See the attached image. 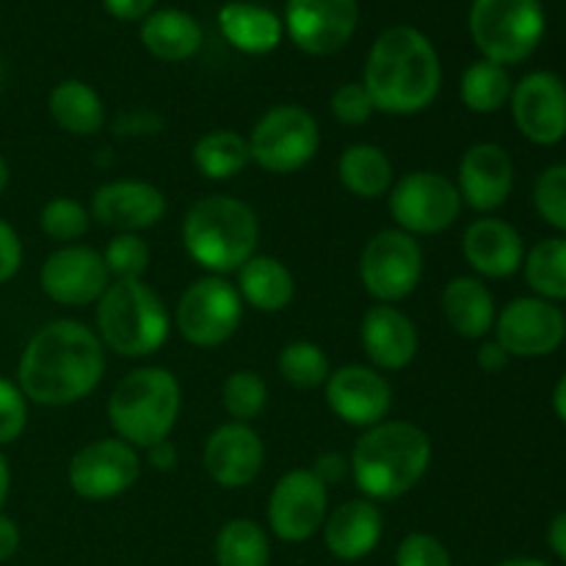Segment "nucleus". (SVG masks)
<instances>
[{
	"instance_id": "39",
	"label": "nucleus",
	"mask_w": 566,
	"mask_h": 566,
	"mask_svg": "<svg viewBox=\"0 0 566 566\" xmlns=\"http://www.w3.org/2000/svg\"><path fill=\"white\" fill-rule=\"evenodd\" d=\"M534 205L547 224L566 235V164L547 166L536 177Z\"/></svg>"
},
{
	"instance_id": "54",
	"label": "nucleus",
	"mask_w": 566,
	"mask_h": 566,
	"mask_svg": "<svg viewBox=\"0 0 566 566\" xmlns=\"http://www.w3.org/2000/svg\"><path fill=\"white\" fill-rule=\"evenodd\" d=\"M3 81H6V61L3 55H0V86H3Z\"/></svg>"
},
{
	"instance_id": "40",
	"label": "nucleus",
	"mask_w": 566,
	"mask_h": 566,
	"mask_svg": "<svg viewBox=\"0 0 566 566\" xmlns=\"http://www.w3.org/2000/svg\"><path fill=\"white\" fill-rule=\"evenodd\" d=\"M28 426V398L20 385L0 376V448L11 446L22 437Z\"/></svg>"
},
{
	"instance_id": "32",
	"label": "nucleus",
	"mask_w": 566,
	"mask_h": 566,
	"mask_svg": "<svg viewBox=\"0 0 566 566\" xmlns=\"http://www.w3.org/2000/svg\"><path fill=\"white\" fill-rule=\"evenodd\" d=\"M216 566H269L271 542L260 523L235 517L221 525L213 542Z\"/></svg>"
},
{
	"instance_id": "28",
	"label": "nucleus",
	"mask_w": 566,
	"mask_h": 566,
	"mask_svg": "<svg viewBox=\"0 0 566 566\" xmlns=\"http://www.w3.org/2000/svg\"><path fill=\"white\" fill-rule=\"evenodd\" d=\"M235 274L238 296L258 313H282L293 302L296 280H293L291 269L282 260L271 258V254H254Z\"/></svg>"
},
{
	"instance_id": "46",
	"label": "nucleus",
	"mask_w": 566,
	"mask_h": 566,
	"mask_svg": "<svg viewBox=\"0 0 566 566\" xmlns=\"http://www.w3.org/2000/svg\"><path fill=\"white\" fill-rule=\"evenodd\" d=\"M20 545H22L20 525H17V520H11L9 514L0 512V564L11 562V558L20 553Z\"/></svg>"
},
{
	"instance_id": "33",
	"label": "nucleus",
	"mask_w": 566,
	"mask_h": 566,
	"mask_svg": "<svg viewBox=\"0 0 566 566\" xmlns=\"http://www.w3.org/2000/svg\"><path fill=\"white\" fill-rule=\"evenodd\" d=\"M512 88L514 83L506 66L486 59L473 61L464 70L462 83H459L464 108L473 111V114H497L512 99Z\"/></svg>"
},
{
	"instance_id": "2",
	"label": "nucleus",
	"mask_w": 566,
	"mask_h": 566,
	"mask_svg": "<svg viewBox=\"0 0 566 566\" xmlns=\"http://www.w3.org/2000/svg\"><path fill=\"white\" fill-rule=\"evenodd\" d=\"M359 83L381 114H420L442 88L440 53L420 28L392 25L370 44Z\"/></svg>"
},
{
	"instance_id": "26",
	"label": "nucleus",
	"mask_w": 566,
	"mask_h": 566,
	"mask_svg": "<svg viewBox=\"0 0 566 566\" xmlns=\"http://www.w3.org/2000/svg\"><path fill=\"white\" fill-rule=\"evenodd\" d=\"M138 39L153 59L177 64V61H188L199 53L205 31L199 20H193L188 11L155 9L142 20Z\"/></svg>"
},
{
	"instance_id": "21",
	"label": "nucleus",
	"mask_w": 566,
	"mask_h": 566,
	"mask_svg": "<svg viewBox=\"0 0 566 566\" xmlns=\"http://www.w3.org/2000/svg\"><path fill=\"white\" fill-rule=\"evenodd\" d=\"M88 216L108 230L142 232L160 224L166 216V197L153 182L111 180L94 191Z\"/></svg>"
},
{
	"instance_id": "38",
	"label": "nucleus",
	"mask_w": 566,
	"mask_h": 566,
	"mask_svg": "<svg viewBox=\"0 0 566 566\" xmlns=\"http://www.w3.org/2000/svg\"><path fill=\"white\" fill-rule=\"evenodd\" d=\"M149 258L147 241L138 232H116L103 252L111 280H144Z\"/></svg>"
},
{
	"instance_id": "9",
	"label": "nucleus",
	"mask_w": 566,
	"mask_h": 566,
	"mask_svg": "<svg viewBox=\"0 0 566 566\" xmlns=\"http://www.w3.org/2000/svg\"><path fill=\"white\" fill-rule=\"evenodd\" d=\"M387 208L398 230L409 235H437L457 224L462 213V197L451 177L437 171H409L392 182Z\"/></svg>"
},
{
	"instance_id": "23",
	"label": "nucleus",
	"mask_w": 566,
	"mask_h": 566,
	"mask_svg": "<svg viewBox=\"0 0 566 566\" xmlns=\"http://www.w3.org/2000/svg\"><path fill=\"white\" fill-rule=\"evenodd\" d=\"M462 254L484 280H509L525 263V241L509 221L479 219L464 230Z\"/></svg>"
},
{
	"instance_id": "3",
	"label": "nucleus",
	"mask_w": 566,
	"mask_h": 566,
	"mask_svg": "<svg viewBox=\"0 0 566 566\" xmlns=\"http://www.w3.org/2000/svg\"><path fill=\"white\" fill-rule=\"evenodd\" d=\"M431 464V440L420 426L385 420L365 429L348 457L352 479L368 501H396L423 481Z\"/></svg>"
},
{
	"instance_id": "20",
	"label": "nucleus",
	"mask_w": 566,
	"mask_h": 566,
	"mask_svg": "<svg viewBox=\"0 0 566 566\" xmlns=\"http://www.w3.org/2000/svg\"><path fill=\"white\" fill-rule=\"evenodd\" d=\"M205 470L221 490H243L260 475L265 446L249 423H224L208 437L202 451Z\"/></svg>"
},
{
	"instance_id": "25",
	"label": "nucleus",
	"mask_w": 566,
	"mask_h": 566,
	"mask_svg": "<svg viewBox=\"0 0 566 566\" xmlns=\"http://www.w3.org/2000/svg\"><path fill=\"white\" fill-rule=\"evenodd\" d=\"M219 31L230 48L247 55H265L280 48L285 28L276 11L249 0H230L219 9Z\"/></svg>"
},
{
	"instance_id": "49",
	"label": "nucleus",
	"mask_w": 566,
	"mask_h": 566,
	"mask_svg": "<svg viewBox=\"0 0 566 566\" xmlns=\"http://www.w3.org/2000/svg\"><path fill=\"white\" fill-rule=\"evenodd\" d=\"M547 547L558 562L566 564V512L556 514L547 525Z\"/></svg>"
},
{
	"instance_id": "51",
	"label": "nucleus",
	"mask_w": 566,
	"mask_h": 566,
	"mask_svg": "<svg viewBox=\"0 0 566 566\" xmlns=\"http://www.w3.org/2000/svg\"><path fill=\"white\" fill-rule=\"evenodd\" d=\"M553 412L566 426V374L558 379L556 390H553Z\"/></svg>"
},
{
	"instance_id": "18",
	"label": "nucleus",
	"mask_w": 566,
	"mask_h": 566,
	"mask_svg": "<svg viewBox=\"0 0 566 566\" xmlns=\"http://www.w3.org/2000/svg\"><path fill=\"white\" fill-rule=\"evenodd\" d=\"M326 403L337 420L357 429L385 423L392 409V387L370 365H343L326 379Z\"/></svg>"
},
{
	"instance_id": "17",
	"label": "nucleus",
	"mask_w": 566,
	"mask_h": 566,
	"mask_svg": "<svg viewBox=\"0 0 566 566\" xmlns=\"http://www.w3.org/2000/svg\"><path fill=\"white\" fill-rule=\"evenodd\" d=\"M509 103L514 125L531 144L553 147L566 138V83L556 72L536 70L520 77Z\"/></svg>"
},
{
	"instance_id": "4",
	"label": "nucleus",
	"mask_w": 566,
	"mask_h": 566,
	"mask_svg": "<svg viewBox=\"0 0 566 566\" xmlns=\"http://www.w3.org/2000/svg\"><path fill=\"white\" fill-rule=\"evenodd\" d=\"M260 221L247 202L213 193L188 208L182 219V247L208 274L224 276L258 254Z\"/></svg>"
},
{
	"instance_id": "6",
	"label": "nucleus",
	"mask_w": 566,
	"mask_h": 566,
	"mask_svg": "<svg viewBox=\"0 0 566 566\" xmlns=\"http://www.w3.org/2000/svg\"><path fill=\"white\" fill-rule=\"evenodd\" d=\"M169 310L144 280H114L97 302V337L119 357L142 359L169 337Z\"/></svg>"
},
{
	"instance_id": "30",
	"label": "nucleus",
	"mask_w": 566,
	"mask_h": 566,
	"mask_svg": "<svg viewBox=\"0 0 566 566\" xmlns=\"http://www.w3.org/2000/svg\"><path fill=\"white\" fill-rule=\"evenodd\" d=\"M48 111L55 125L70 136H94L105 125L103 97L77 77L55 83L48 97Z\"/></svg>"
},
{
	"instance_id": "19",
	"label": "nucleus",
	"mask_w": 566,
	"mask_h": 566,
	"mask_svg": "<svg viewBox=\"0 0 566 566\" xmlns=\"http://www.w3.org/2000/svg\"><path fill=\"white\" fill-rule=\"evenodd\" d=\"M459 197L475 213H495L509 202L514 188V160L506 147L495 142H479L462 155L457 177Z\"/></svg>"
},
{
	"instance_id": "12",
	"label": "nucleus",
	"mask_w": 566,
	"mask_h": 566,
	"mask_svg": "<svg viewBox=\"0 0 566 566\" xmlns=\"http://www.w3.org/2000/svg\"><path fill=\"white\" fill-rule=\"evenodd\" d=\"M138 475H142L138 451L119 437H105L83 446L66 470L72 492L83 501H114L133 490Z\"/></svg>"
},
{
	"instance_id": "48",
	"label": "nucleus",
	"mask_w": 566,
	"mask_h": 566,
	"mask_svg": "<svg viewBox=\"0 0 566 566\" xmlns=\"http://www.w3.org/2000/svg\"><path fill=\"white\" fill-rule=\"evenodd\" d=\"M147 459L155 470H160V473H169V470L177 468V459H180V453H177L175 442L160 440V442H155V446L147 448Z\"/></svg>"
},
{
	"instance_id": "15",
	"label": "nucleus",
	"mask_w": 566,
	"mask_h": 566,
	"mask_svg": "<svg viewBox=\"0 0 566 566\" xmlns=\"http://www.w3.org/2000/svg\"><path fill=\"white\" fill-rule=\"evenodd\" d=\"M359 25L357 0H287L282 28L307 55H332L346 48Z\"/></svg>"
},
{
	"instance_id": "35",
	"label": "nucleus",
	"mask_w": 566,
	"mask_h": 566,
	"mask_svg": "<svg viewBox=\"0 0 566 566\" xmlns=\"http://www.w3.org/2000/svg\"><path fill=\"white\" fill-rule=\"evenodd\" d=\"M276 368H280L282 379L291 387H296V390H315V387H324L332 374L329 357L324 354V348H321L318 343L310 340L287 343L280 352Z\"/></svg>"
},
{
	"instance_id": "24",
	"label": "nucleus",
	"mask_w": 566,
	"mask_h": 566,
	"mask_svg": "<svg viewBox=\"0 0 566 566\" xmlns=\"http://www.w3.org/2000/svg\"><path fill=\"white\" fill-rule=\"evenodd\" d=\"M321 534H324L326 551L337 562H363L379 547L381 534H385V517L374 501L354 497V501L340 503L326 514Z\"/></svg>"
},
{
	"instance_id": "11",
	"label": "nucleus",
	"mask_w": 566,
	"mask_h": 566,
	"mask_svg": "<svg viewBox=\"0 0 566 566\" xmlns=\"http://www.w3.org/2000/svg\"><path fill=\"white\" fill-rule=\"evenodd\" d=\"M423 276V249L403 230H381L365 243L359 280L376 304H398L412 296Z\"/></svg>"
},
{
	"instance_id": "5",
	"label": "nucleus",
	"mask_w": 566,
	"mask_h": 566,
	"mask_svg": "<svg viewBox=\"0 0 566 566\" xmlns=\"http://www.w3.org/2000/svg\"><path fill=\"white\" fill-rule=\"evenodd\" d=\"M180 381L171 370L147 365L136 368L114 387L108 398V418L116 437L147 451L160 440H169L180 415Z\"/></svg>"
},
{
	"instance_id": "8",
	"label": "nucleus",
	"mask_w": 566,
	"mask_h": 566,
	"mask_svg": "<svg viewBox=\"0 0 566 566\" xmlns=\"http://www.w3.org/2000/svg\"><path fill=\"white\" fill-rule=\"evenodd\" d=\"M318 119L302 105H274L254 122L249 133V153L263 171L293 175L318 155Z\"/></svg>"
},
{
	"instance_id": "47",
	"label": "nucleus",
	"mask_w": 566,
	"mask_h": 566,
	"mask_svg": "<svg viewBox=\"0 0 566 566\" xmlns=\"http://www.w3.org/2000/svg\"><path fill=\"white\" fill-rule=\"evenodd\" d=\"M509 354L506 348L501 346L497 340H490L484 343V346L479 348V354H475V363H479L481 370H486V374H497V370H503L509 365Z\"/></svg>"
},
{
	"instance_id": "52",
	"label": "nucleus",
	"mask_w": 566,
	"mask_h": 566,
	"mask_svg": "<svg viewBox=\"0 0 566 566\" xmlns=\"http://www.w3.org/2000/svg\"><path fill=\"white\" fill-rule=\"evenodd\" d=\"M495 566H551V564L534 556H512V558H503V562H497Z\"/></svg>"
},
{
	"instance_id": "45",
	"label": "nucleus",
	"mask_w": 566,
	"mask_h": 566,
	"mask_svg": "<svg viewBox=\"0 0 566 566\" xmlns=\"http://www.w3.org/2000/svg\"><path fill=\"white\" fill-rule=\"evenodd\" d=\"M155 3L158 0H103V9L108 11L111 17L122 22H136L144 20L149 11H155Z\"/></svg>"
},
{
	"instance_id": "36",
	"label": "nucleus",
	"mask_w": 566,
	"mask_h": 566,
	"mask_svg": "<svg viewBox=\"0 0 566 566\" xmlns=\"http://www.w3.org/2000/svg\"><path fill=\"white\" fill-rule=\"evenodd\" d=\"M221 403L235 423H252L269 403V387L254 370H235L221 385Z\"/></svg>"
},
{
	"instance_id": "43",
	"label": "nucleus",
	"mask_w": 566,
	"mask_h": 566,
	"mask_svg": "<svg viewBox=\"0 0 566 566\" xmlns=\"http://www.w3.org/2000/svg\"><path fill=\"white\" fill-rule=\"evenodd\" d=\"M22 258H25L22 238L17 235V230L9 221L0 219V285H6V282H11L20 274Z\"/></svg>"
},
{
	"instance_id": "53",
	"label": "nucleus",
	"mask_w": 566,
	"mask_h": 566,
	"mask_svg": "<svg viewBox=\"0 0 566 566\" xmlns=\"http://www.w3.org/2000/svg\"><path fill=\"white\" fill-rule=\"evenodd\" d=\"M9 182H11V169H9V160H6L3 155H0V193H3L6 188H9Z\"/></svg>"
},
{
	"instance_id": "37",
	"label": "nucleus",
	"mask_w": 566,
	"mask_h": 566,
	"mask_svg": "<svg viewBox=\"0 0 566 566\" xmlns=\"http://www.w3.org/2000/svg\"><path fill=\"white\" fill-rule=\"evenodd\" d=\"M88 224H92V216L72 197H55L44 202V208L39 210V227H42L44 235L64 243V247L86 235Z\"/></svg>"
},
{
	"instance_id": "29",
	"label": "nucleus",
	"mask_w": 566,
	"mask_h": 566,
	"mask_svg": "<svg viewBox=\"0 0 566 566\" xmlns=\"http://www.w3.org/2000/svg\"><path fill=\"white\" fill-rule=\"evenodd\" d=\"M337 180L357 199H381L396 182V169L376 144H352L337 160Z\"/></svg>"
},
{
	"instance_id": "22",
	"label": "nucleus",
	"mask_w": 566,
	"mask_h": 566,
	"mask_svg": "<svg viewBox=\"0 0 566 566\" xmlns=\"http://www.w3.org/2000/svg\"><path fill=\"white\" fill-rule=\"evenodd\" d=\"M363 348L376 370H403L418 357V326L396 304H376L363 315L359 326Z\"/></svg>"
},
{
	"instance_id": "41",
	"label": "nucleus",
	"mask_w": 566,
	"mask_h": 566,
	"mask_svg": "<svg viewBox=\"0 0 566 566\" xmlns=\"http://www.w3.org/2000/svg\"><path fill=\"white\" fill-rule=\"evenodd\" d=\"M392 566H453L451 553L437 536L415 531L401 539Z\"/></svg>"
},
{
	"instance_id": "31",
	"label": "nucleus",
	"mask_w": 566,
	"mask_h": 566,
	"mask_svg": "<svg viewBox=\"0 0 566 566\" xmlns=\"http://www.w3.org/2000/svg\"><path fill=\"white\" fill-rule=\"evenodd\" d=\"M191 160L205 180H232L252 164L249 138L235 130H210L193 144Z\"/></svg>"
},
{
	"instance_id": "13",
	"label": "nucleus",
	"mask_w": 566,
	"mask_h": 566,
	"mask_svg": "<svg viewBox=\"0 0 566 566\" xmlns=\"http://www.w3.org/2000/svg\"><path fill=\"white\" fill-rule=\"evenodd\" d=\"M329 514V490L315 479L313 470H291L274 484L269 497V528L287 545L313 539Z\"/></svg>"
},
{
	"instance_id": "7",
	"label": "nucleus",
	"mask_w": 566,
	"mask_h": 566,
	"mask_svg": "<svg viewBox=\"0 0 566 566\" xmlns=\"http://www.w3.org/2000/svg\"><path fill=\"white\" fill-rule=\"evenodd\" d=\"M468 25L481 59L512 66L539 48L547 17L542 0H473Z\"/></svg>"
},
{
	"instance_id": "16",
	"label": "nucleus",
	"mask_w": 566,
	"mask_h": 566,
	"mask_svg": "<svg viewBox=\"0 0 566 566\" xmlns=\"http://www.w3.org/2000/svg\"><path fill=\"white\" fill-rule=\"evenodd\" d=\"M39 285L44 296L61 307H86L103 298L111 285V274L103 254L81 243H66L42 263Z\"/></svg>"
},
{
	"instance_id": "14",
	"label": "nucleus",
	"mask_w": 566,
	"mask_h": 566,
	"mask_svg": "<svg viewBox=\"0 0 566 566\" xmlns=\"http://www.w3.org/2000/svg\"><path fill=\"white\" fill-rule=\"evenodd\" d=\"M492 332L509 357H547L566 340V315L547 298L520 296L497 313Z\"/></svg>"
},
{
	"instance_id": "50",
	"label": "nucleus",
	"mask_w": 566,
	"mask_h": 566,
	"mask_svg": "<svg viewBox=\"0 0 566 566\" xmlns=\"http://www.w3.org/2000/svg\"><path fill=\"white\" fill-rule=\"evenodd\" d=\"M9 492H11V468L3 448H0V512H3L6 501H9Z\"/></svg>"
},
{
	"instance_id": "27",
	"label": "nucleus",
	"mask_w": 566,
	"mask_h": 566,
	"mask_svg": "<svg viewBox=\"0 0 566 566\" xmlns=\"http://www.w3.org/2000/svg\"><path fill=\"white\" fill-rule=\"evenodd\" d=\"M442 315L464 340H481L495 329V296L479 276H453L442 291Z\"/></svg>"
},
{
	"instance_id": "34",
	"label": "nucleus",
	"mask_w": 566,
	"mask_h": 566,
	"mask_svg": "<svg viewBox=\"0 0 566 566\" xmlns=\"http://www.w3.org/2000/svg\"><path fill=\"white\" fill-rule=\"evenodd\" d=\"M525 282L534 296L566 302V235L545 238L525 254Z\"/></svg>"
},
{
	"instance_id": "44",
	"label": "nucleus",
	"mask_w": 566,
	"mask_h": 566,
	"mask_svg": "<svg viewBox=\"0 0 566 566\" xmlns=\"http://www.w3.org/2000/svg\"><path fill=\"white\" fill-rule=\"evenodd\" d=\"M310 470H313L315 479H318L326 490H329L332 484H340V481L352 473V468H348V457H343V453L337 451L321 453Z\"/></svg>"
},
{
	"instance_id": "42",
	"label": "nucleus",
	"mask_w": 566,
	"mask_h": 566,
	"mask_svg": "<svg viewBox=\"0 0 566 566\" xmlns=\"http://www.w3.org/2000/svg\"><path fill=\"white\" fill-rule=\"evenodd\" d=\"M332 116H335L340 125L359 127L374 116V103H370L368 92H365L363 83H343L332 94Z\"/></svg>"
},
{
	"instance_id": "1",
	"label": "nucleus",
	"mask_w": 566,
	"mask_h": 566,
	"mask_svg": "<svg viewBox=\"0 0 566 566\" xmlns=\"http://www.w3.org/2000/svg\"><path fill=\"white\" fill-rule=\"evenodd\" d=\"M105 374V346L97 332L59 318L33 332L17 363L22 396L39 407H70L97 390Z\"/></svg>"
},
{
	"instance_id": "10",
	"label": "nucleus",
	"mask_w": 566,
	"mask_h": 566,
	"mask_svg": "<svg viewBox=\"0 0 566 566\" xmlns=\"http://www.w3.org/2000/svg\"><path fill=\"white\" fill-rule=\"evenodd\" d=\"M243 321V302L227 276L208 274L191 282L175 310L182 340L197 348H216L230 340Z\"/></svg>"
}]
</instances>
